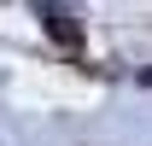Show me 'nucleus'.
Instances as JSON below:
<instances>
[{"instance_id": "1", "label": "nucleus", "mask_w": 152, "mask_h": 146, "mask_svg": "<svg viewBox=\"0 0 152 146\" xmlns=\"http://www.w3.org/2000/svg\"><path fill=\"white\" fill-rule=\"evenodd\" d=\"M47 18V29H53V41H64V47H76V23L64 18V12H41Z\"/></svg>"}]
</instances>
